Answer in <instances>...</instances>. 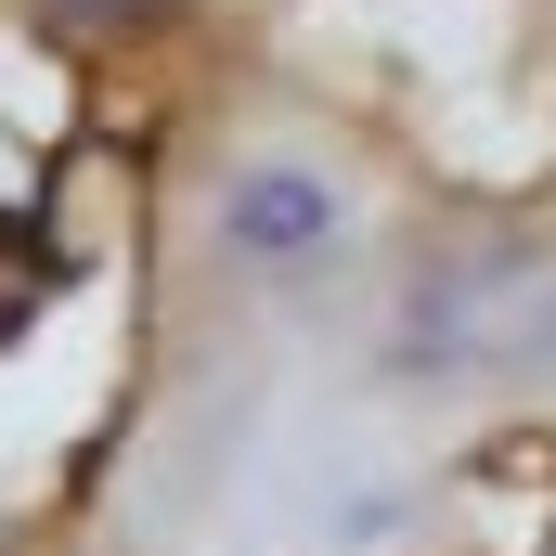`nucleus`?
Masks as SVG:
<instances>
[{"label":"nucleus","instance_id":"f257e3e1","mask_svg":"<svg viewBox=\"0 0 556 556\" xmlns=\"http://www.w3.org/2000/svg\"><path fill=\"white\" fill-rule=\"evenodd\" d=\"M350 220H363V207H350V181H337L324 155H247V168L220 181V247L260 260V273L350 247Z\"/></svg>","mask_w":556,"mask_h":556},{"label":"nucleus","instance_id":"f03ea898","mask_svg":"<svg viewBox=\"0 0 556 556\" xmlns=\"http://www.w3.org/2000/svg\"><path fill=\"white\" fill-rule=\"evenodd\" d=\"M453 376H479V389H556V285H518L505 311H466Z\"/></svg>","mask_w":556,"mask_h":556},{"label":"nucleus","instance_id":"7ed1b4c3","mask_svg":"<svg viewBox=\"0 0 556 556\" xmlns=\"http://www.w3.org/2000/svg\"><path fill=\"white\" fill-rule=\"evenodd\" d=\"M402 26H415L427 65H492V39H505V0H402Z\"/></svg>","mask_w":556,"mask_h":556},{"label":"nucleus","instance_id":"20e7f679","mask_svg":"<svg viewBox=\"0 0 556 556\" xmlns=\"http://www.w3.org/2000/svg\"><path fill=\"white\" fill-rule=\"evenodd\" d=\"M0 130H65V78H52V65H26V52H0Z\"/></svg>","mask_w":556,"mask_h":556},{"label":"nucleus","instance_id":"39448f33","mask_svg":"<svg viewBox=\"0 0 556 556\" xmlns=\"http://www.w3.org/2000/svg\"><path fill=\"white\" fill-rule=\"evenodd\" d=\"M0 194H13V142H0Z\"/></svg>","mask_w":556,"mask_h":556}]
</instances>
